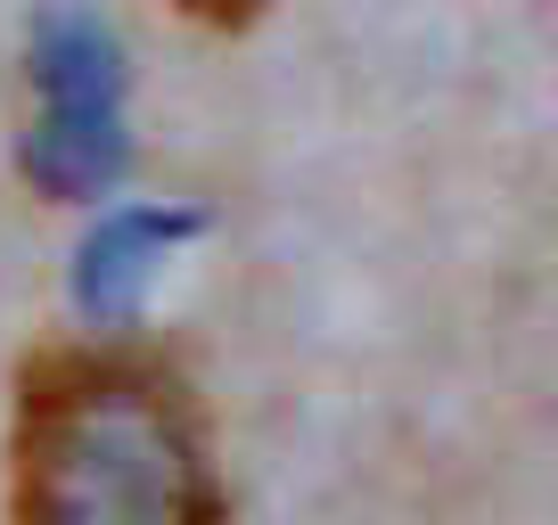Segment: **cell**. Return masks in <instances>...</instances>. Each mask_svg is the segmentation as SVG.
<instances>
[{"instance_id":"cell-2","label":"cell","mask_w":558,"mask_h":525,"mask_svg":"<svg viewBox=\"0 0 558 525\" xmlns=\"http://www.w3.org/2000/svg\"><path fill=\"white\" fill-rule=\"evenodd\" d=\"M25 173L50 197H99L123 173V66L99 17H50L34 41Z\"/></svg>"},{"instance_id":"cell-3","label":"cell","mask_w":558,"mask_h":525,"mask_svg":"<svg viewBox=\"0 0 558 525\" xmlns=\"http://www.w3.org/2000/svg\"><path fill=\"white\" fill-rule=\"evenodd\" d=\"M190 213H107L99 239L83 246V313L90 320H116L140 304V288H148V271L165 262V246L190 239Z\"/></svg>"},{"instance_id":"cell-1","label":"cell","mask_w":558,"mask_h":525,"mask_svg":"<svg viewBox=\"0 0 558 525\" xmlns=\"http://www.w3.org/2000/svg\"><path fill=\"white\" fill-rule=\"evenodd\" d=\"M25 525H222V485L181 378L148 353L66 345L17 386Z\"/></svg>"},{"instance_id":"cell-4","label":"cell","mask_w":558,"mask_h":525,"mask_svg":"<svg viewBox=\"0 0 558 525\" xmlns=\"http://www.w3.org/2000/svg\"><path fill=\"white\" fill-rule=\"evenodd\" d=\"M190 17H206V25H239V17H255L263 0H181Z\"/></svg>"}]
</instances>
